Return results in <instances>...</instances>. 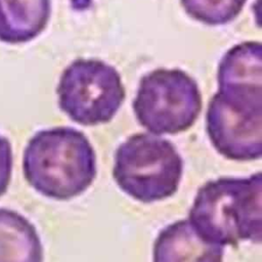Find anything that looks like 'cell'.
I'll return each mask as SVG.
<instances>
[{
  "label": "cell",
  "instance_id": "52a82bcc",
  "mask_svg": "<svg viewBox=\"0 0 262 262\" xmlns=\"http://www.w3.org/2000/svg\"><path fill=\"white\" fill-rule=\"evenodd\" d=\"M224 247L207 243L188 220L164 227L152 246V262H223Z\"/></svg>",
  "mask_w": 262,
  "mask_h": 262
},
{
  "label": "cell",
  "instance_id": "ba28073f",
  "mask_svg": "<svg viewBox=\"0 0 262 262\" xmlns=\"http://www.w3.org/2000/svg\"><path fill=\"white\" fill-rule=\"evenodd\" d=\"M51 0H0V42L27 43L47 27Z\"/></svg>",
  "mask_w": 262,
  "mask_h": 262
},
{
  "label": "cell",
  "instance_id": "30bf717a",
  "mask_svg": "<svg viewBox=\"0 0 262 262\" xmlns=\"http://www.w3.org/2000/svg\"><path fill=\"white\" fill-rule=\"evenodd\" d=\"M185 13L208 26L232 21L242 12L248 0H179Z\"/></svg>",
  "mask_w": 262,
  "mask_h": 262
},
{
  "label": "cell",
  "instance_id": "3957f363",
  "mask_svg": "<svg viewBox=\"0 0 262 262\" xmlns=\"http://www.w3.org/2000/svg\"><path fill=\"white\" fill-rule=\"evenodd\" d=\"M211 144L227 160L248 162L262 156V84L218 82L206 113Z\"/></svg>",
  "mask_w": 262,
  "mask_h": 262
},
{
  "label": "cell",
  "instance_id": "277c9868",
  "mask_svg": "<svg viewBox=\"0 0 262 262\" xmlns=\"http://www.w3.org/2000/svg\"><path fill=\"white\" fill-rule=\"evenodd\" d=\"M182 173L183 161L177 148L171 141L159 136L133 134L115 152V182L123 192L143 204L174 195Z\"/></svg>",
  "mask_w": 262,
  "mask_h": 262
},
{
  "label": "cell",
  "instance_id": "7a4b0ae2",
  "mask_svg": "<svg viewBox=\"0 0 262 262\" xmlns=\"http://www.w3.org/2000/svg\"><path fill=\"white\" fill-rule=\"evenodd\" d=\"M262 177H220L203 184L195 193L188 222L207 243L259 245L262 237Z\"/></svg>",
  "mask_w": 262,
  "mask_h": 262
},
{
  "label": "cell",
  "instance_id": "8fae6325",
  "mask_svg": "<svg viewBox=\"0 0 262 262\" xmlns=\"http://www.w3.org/2000/svg\"><path fill=\"white\" fill-rule=\"evenodd\" d=\"M13 167V154L10 141L0 135V196L3 195L10 183Z\"/></svg>",
  "mask_w": 262,
  "mask_h": 262
},
{
  "label": "cell",
  "instance_id": "5b68a950",
  "mask_svg": "<svg viewBox=\"0 0 262 262\" xmlns=\"http://www.w3.org/2000/svg\"><path fill=\"white\" fill-rule=\"evenodd\" d=\"M196 81L180 69H156L141 77L133 100L137 122L156 134L174 135L188 130L202 112Z\"/></svg>",
  "mask_w": 262,
  "mask_h": 262
},
{
  "label": "cell",
  "instance_id": "9c48e42d",
  "mask_svg": "<svg viewBox=\"0 0 262 262\" xmlns=\"http://www.w3.org/2000/svg\"><path fill=\"white\" fill-rule=\"evenodd\" d=\"M0 262H43L36 227L16 211L0 208Z\"/></svg>",
  "mask_w": 262,
  "mask_h": 262
},
{
  "label": "cell",
  "instance_id": "6da1fadb",
  "mask_svg": "<svg viewBox=\"0 0 262 262\" xmlns=\"http://www.w3.org/2000/svg\"><path fill=\"white\" fill-rule=\"evenodd\" d=\"M23 172L40 194L69 201L84 193L94 182L96 154L88 137L78 129H43L30 138L24 149Z\"/></svg>",
  "mask_w": 262,
  "mask_h": 262
},
{
  "label": "cell",
  "instance_id": "8992f818",
  "mask_svg": "<svg viewBox=\"0 0 262 262\" xmlns=\"http://www.w3.org/2000/svg\"><path fill=\"white\" fill-rule=\"evenodd\" d=\"M59 108L75 123L111 122L126 97L121 75L96 58H77L61 73L56 88Z\"/></svg>",
  "mask_w": 262,
  "mask_h": 262
}]
</instances>
